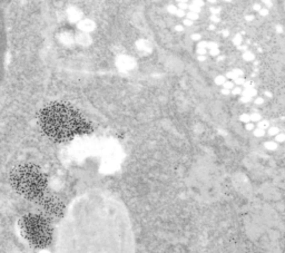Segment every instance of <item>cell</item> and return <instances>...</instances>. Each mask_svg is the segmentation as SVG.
<instances>
[{"instance_id": "6da1fadb", "label": "cell", "mask_w": 285, "mask_h": 253, "mask_svg": "<svg viewBox=\"0 0 285 253\" xmlns=\"http://www.w3.org/2000/svg\"><path fill=\"white\" fill-rule=\"evenodd\" d=\"M39 124L47 136L57 142L69 141L88 131V124L71 106L54 103L42 108Z\"/></svg>"}, {"instance_id": "7a4b0ae2", "label": "cell", "mask_w": 285, "mask_h": 253, "mask_svg": "<svg viewBox=\"0 0 285 253\" xmlns=\"http://www.w3.org/2000/svg\"><path fill=\"white\" fill-rule=\"evenodd\" d=\"M12 186L20 195L28 200H40L47 190L46 175L32 164L17 166L10 176Z\"/></svg>"}, {"instance_id": "3957f363", "label": "cell", "mask_w": 285, "mask_h": 253, "mask_svg": "<svg viewBox=\"0 0 285 253\" xmlns=\"http://www.w3.org/2000/svg\"><path fill=\"white\" fill-rule=\"evenodd\" d=\"M20 233L31 247L42 249L51 242V227L49 222L39 214H27L19 223Z\"/></svg>"}, {"instance_id": "277c9868", "label": "cell", "mask_w": 285, "mask_h": 253, "mask_svg": "<svg viewBox=\"0 0 285 253\" xmlns=\"http://www.w3.org/2000/svg\"><path fill=\"white\" fill-rule=\"evenodd\" d=\"M204 1H199V0H194L192 2H189L188 5V11L191 12H195V14H201L202 7L204 6Z\"/></svg>"}, {"instance_id": "5b68a950", "label": "cell", "mask_w": 285, "mask_h": 253, "mask_svg": "<svg viewBox=\"0 0 285 253\" xmlns=\"http://www.w3.org/2000/svg\"><path fill=\"white\" fill-rule=\"evenodd\" d=\"M136 46H137V48H138V50H140V51L147 52L151 50V43H149L148 40H146V39H139V40H137Z\"/></svg>"}, {"instance_id": "8992f818", "label": "cell", "mask_w": 285, "mask_h": 253, "mask_svg": "<svg viewBox=\"0 0 285 253\" xmlns=\"http://www.w3.org/2000/svg\"><path fill=\"white\" fill-rule=\"evenodd\" d=\"M263 147L268 152H275L277 149H279V144H277L275 141L268 140V141H266V142H264Z\"/></svg>"}, {"instance_id": "52a82bcc", "label": "cell", "mask_w": 285, "mask_h": 253, "mask_svg": "<svg viewBox=\"0 0 285 253\" xmlns=\"http://www.w3.org/2000/svg\"><path fill=\"white\" fill-rule=\"evenodd\" d=\"M243 40H244L243 35H242L241 32H236L235 35L233 36L232 43H233V45H234V46L239 47V46H241V45L243 44Z\"/></svg>"}, {"instance_id": "ba28073f", "label": "cell", "mask_w": 285, "mask_h": 253, "mask_svg": "<svg viewBox=\"0 0 285 253\" xmlns=\"http://www.w3.org/2000/svg\"><path fill=\"white\" fill-rule=\"evenodd\" d=\"M242 57H243V59H244L245 61H247V63L255 60V55H254V52L251 51L250 49L243 52V54H242Z\"/></svg>"}, {"instance_id": "9c48e42d", "label": "cell", "mask_w": 285, "mask_h": 253, "mask_svg": "<svg viewBox=\"0 0 285 253\" xmlns=\"http://www.w3.org/2000/svg\"><path fill=\"white\" fill-rule=\"evenodd\" d=\"M256 127L261 128V129H263V131H267L268 128L271 127V123H270V120H267V119L263 118L262 120H259V122L256 124Z\"/></svg>"}, {"instance_id": "30bf717a", "label": "cell", "mask_w": 285, "mask_h": 253, "mask_svg": "<svg viewBox=\"0 0 285 253\" xmlns=\"http://www.w3.org/2000/svg\"><path fill=\"white\" fill-rule=\"evenodd\" d=\"M226 82H227V78L225 77V75H217V76H215V78H214V84L217 85V86H221V87H223V85Z\"/></svg>"}, {"instance_id": "8fae6325", "label": "cell", "mask_w": 285, "mask_h": 253, "mask_svg": "<svg viewBox=\"0 0 285 253\" xmlns=\"http://www.w3.org/2000/svg\"><path fill=\"white\" fill-rule=\"evenodd\" d=\"M250 116H251V122L254 123V124H257L259 120L263 119V116L259 112H252V113H250Z\"/></svg>"}, {"instance_id": "7c38bea8", "label": "cell", "mask_w": 285, "mask_h": 253, "mask_svg": "<svg viewBox=\"0 0 285 253\" xmlns=\"http://www.w3.org/2000/svg\"><path fill=\"white\" fill-rule=\"evenodd\" d=\"M281 132H282V131H281V129H279V128L277 127V126H271V127L268 128L267 131H266V134L270 135V136L275 137L277 134H279Z\"/></svg>"}, {"instance_id": "4fadbf2b", "label": "cell", "mask_w": 285, "mask_h": 253, "mask_svg": "<svg viewBox=\"0 0 285 253\" xmlns=\"http://www.w3.org/2000/svg\"><path fill=\"white\" fill-rule=\"evenodd\" d=\"M239 122L244 125V124H247V123L251 122V116H250V113H243L239 115Z\"/></svg>"}, {"instance_id": "5bb4252c", "label": "cell", "mask_w": 285, "mask_h": 253, "mask_svg": "<svg viewBox=\"0 0 285 253\" xmlns=\"http://www.w3.org/2000/svg\"><path fill=\"white\" fill-rule=\"evenodd\" d=\"M252 133H253L254 137H256V138H263L266 135V131H263V129H261L259 127H256Z\"/></svg>"}, {"instance_id": "9a60e30c", "label": "cell", "mask_w": 285, "mask_h": 253, "mask_svg": "<svg viewBox=\"0 0 285 253\" xmlns=\"http://www.w3.org/2000/svg\"><path fill=\"white\" fill-rule=\"evenodd\" d=\"M243 92H244L243 87H239V86H235V87H234L232 90H231V95H233V96H242V94H243Z\"/></svg>"}, {"instance_id": "2e32d148", "label": "cell", "mask_w": 285, "mask_h": 253, "mask_svg": "<svg viewBox=\"0 0 285 253\" xmlns=\"http://www.w3.org/2000/svg\"><path fill=\"white\" fill-rule=\"evenodd\" d=\"M188 5L189 2H187V1H177L176 2L177 8L180 10H184V11H188Z\"/></svg>"}, {"instance_id": "e0dca14e", "label": "cell", "mask_w": 285, "mask_h": 253, "mask_svg": "<svg viewBox=\"0 0 285 253\" xmlns=\"http://www.w3.org/2000/svg\"><path fill=\"white\" fill-rule=\"evenodd\" d=\"M177 6L176 5H174V3H171V5H168V6L166 7V11L168 12L169 15H176V12H177Z\"/></svg>"}, {"instance_id": "ac0fdd59", "label": "cell", "mask_w": 285, "mask_h": 253, "mask_svg": "<svg viewBox=\"0 0 285 253\" xmlns=\"http://www.w3.org/2000/svg\"><path fill=\"white\" fill-rule=\"evenodd\" d=\"M187 19H189V20H192L193 22L194 21H197L198 19H199V15L198 14H195V12H191V11H187L186 12V17Z\"/></svg>"}, {"instance_id": "d6986e66", "label": "cell", "mask_w": 285, "mask_h": 253, "mask_svg": "<svg viewBox=\"0 0 285 253\" xmlns=\"http://www.w3.org/2000/svg\"><path fill=\"white\" fill-rule=\"evenodd\" d=\"M232 71H233V74L235 75V77H245V71L242 68H239V67H235V68H233L232 69Z\"/></svg>"}, {"instance_id": "ffe728a7", "label": "cell", "mask_w": 285, "mask_h": 253, "mask_svg": "<svg viewBox=\"0 0 285 253\" xmlns=\"http://www.w3.org/2000/svg\"><path fill=\"white\" fill-rule=\"evenodd\" d=\"M234 84H235V86H239V87H243L245 84V82H246V78L245 77H236L234 80Z\"/></svg>"}, {"instance_id": "44dd1931", "label": "cell", "mask_w": 285, "mask_h": 253, "mask_svg": "<svg viewBox=\"0 0 285 253\" xmlns=\"http://www.w3.org/2000/svg\"><path fill=\"white\" fill-rule=\"evenodd\" d=\"M191 39L193 41H196V43H199L201 40H203V35L201 32H193L191 35Z\"/></svg>"}, {"instance_id": "7402d4cb", "label": "cell", "mask_w": 285, "mask_h": 253, "mask_svg": "<svg viewBox=\"0 0 285 253\" xmlns=\"http://www.w3.org/2000/svg\"><path fill=\"white\" fill-rule=\"evenodd\" d=\"M274 141L277 143V144H282V143L285 142V133L281 132L279 134H277L276 136L274 137Z\"/></svg>"}, {"instance_id": "603a6c76", "label": "cell", "mask_w": 285, "mask_h": 253, "mask_svg": "<svg viewBox=\"0 0 285 253\" xmlns=\"http://www.w3.org/2000/svg\"><path fill=\"white\" fill-rule=\"evenodd\" d=\"M207 54H208L211 57H213V58H216V57H218V56L221 55V49H219V48H215V49L207 50Z\"/></svg>"}, {"instance_id": "cb8c5ba5", "label": "cell", "mask_w": 285, "mask_h": 253, "mask_svg": "<svg viewBox=\"0 0 285 253\" xmlns=\"http://www.w3.org/2000/svg\"><path fill=\"white\" fill-rule=\"evenodd\" d=\"M253 103L256 105V106H262V105L265 103V98L263 96H259V95H257V96L253 99Z\"/></svg>"}, {"instance_id": "d4e9b609", "label": "cell", "mask_w": 285, "mask_h": 253, "mask_svg": "<svg viewBox=\"0 0 285 253\" xmlns=\"http://www.w3.org/2000/svg\"><path fill=\"white\" fill-rule=\"evenodd\" d=\"M239 100H241L242 103H251L252 100H253V98H252V97H250L248 95H246V94L243 92L242 96H239Z\"/></svg>"}, {"instance_id": "484cf974", "label": "cell", "mask_w": 285, "mask_h": 253, "mask_svg": "<svg viewBox=\"0 0 285 253\" xmlns=\"http://www.w3.org/2000/svg\"><path fill=\"white\" fill-rule=\"evenodd\" d=\"M255 128H256V124H254V123H252V122L247 123V124H244V129H245V131L253 132Z\"/></svg>"}, {"instance_id": "4316f807", "label": "cell", "mask_w": 285, "mask_h": 253, "mask_svg": "<svg viewBox=\"0 0 285 253\" xmlns=\"http://www.w3.org/2000/svg\"><path fill=\"white\" fill-rule=\"evenodd\" d=\"M234 87H235V84H234V82H233V80H227V82L225 83L224 85H223V87H222V88H225V89L232 90Z\"/></svg>"}, {"instance_id": "83f0119b", "label": "cell", "mask_w": 285, "mask_h": 253, "mask_svg": "<svg viewBox=\"0 0 285 253\" xmlns=\"http://www.w3.org/2000/svg\"><path fill=\"white\" fill-rule=\"evenodd\" d=\"M215 48H218V43L214 40H208V44H207V50L211 49H215Z\"/></svg>"}, {"instance_id": "f1b7e54d", "label": "cell", "mask_w": 285, "mask_h": 253, "mask_svg": "<svg viewBox=\"0 0 285 253\" xmlns=\"http://www.w3.org/2000/svg\"><path fill=\"white\" fill-rule=\"evenodd\" d=\"M193 21L192 20H189V19H187V18H184L183 20H182V25H183L185 28H189V27H192L193 26Z\"/></svg>"}, {"instance_id": "f546056e", "label": "cell", "mask_w": 285, "mask_h": 253, "mask_svg": "<svg viewBox=\"0 0 285 253\" xmlns=\"http://www.w3.org/2000/svg\"><path fill=\"white\" fill-rule=\"evenodd\" d=\"M196 54L198 55H207V49L206 48H203V47H198L196 46Z\"/></svg>"}, {"instance_id": "4dcf8cb0", "label": "cell", "mask_w": 285, "mask_h": 253, "mask_svg": "<svg viewBox=\"0 0 285 253\" xmlns=\"http://www.w3.org/2000/svg\"><path fill=\"white\" fill-rule=\"evenodd\" d=\"M259 16H262V17H267L268 16V14H270V9H267V8H265V7H263L261 10H259Z\"/></svg>"}, {"instance_id": "1f68e13d", "label": "cell", "mask_w": 285, "mask_h": 253, "mask_svg": "<svg viewBox=\"0 0 285 253\" xmlns=\"http://www.w3.org/2000/svg\"><path fill=\"white\" fill-rule=\"evenodd\" d=\"M174 30L177 32H183V31H185V27H184L182 23H177V25H175L174 26Z\"/></svg>"}, {"instance_id": "d6a6232c", "label": "cell", "mask_w": 285, "mask_h": 253, "mask_svg": "<svg viewBox=\"0 0 285 253\" xmlns=\"http://www.w3.org/2000/svg\"><path fill=\"white\" fill-rule=\"evenodd\" d=\"M186 12L187 11H184V10H180V9H177V12H176V17L177 18H182V19H184V18L186 17Z\"/></svg>"}, {"instance_id": "836d02e7", "label": "cell", "mask_w": 285, "mask_h": 253, "mask_svg": "<svg viewBox=\"0 0 285 253\" xmlns=\"http://www.w3.org/2000/svg\"><path fill=\"white\" fill-rule=\"evenodd\" d=\"M254 19H255V16H254L253 14H247V15H245V21H247V22H252V21H254Z\"/></svg>"}, {"instance_id": "e575fe53", "label": "cell", "mask_w": 285, "mask_h": 253, "mask_svg": "<svg viewBox=\"0 0 285 253\" xmlns=\"http://www.w3.org/2000/svg\"><path fill=\"white\" fill-rule=\"evenodd\" d=\"M252 8H253L254 11L259 12V10L263 8V5H261V3H254L253 6H252Z\"/></svg>"}, {"instance_id": "d590c367", "label": "cell", "mask_w": 285, "mask_h": 253, "mask_svg": "<svg viewBox=\"0 0 285 253\" xmlns=\"http://www.w3.org/2000/svg\"><path fill=\"white\" fill-rule=\"evenodd\" d=\"M210 20L212 21V23H214V25H216V23L219 21V18H218L217 15H212L210 17Z\"/></svg>"}, {"instance_id": "8d00e7d4", "label": "cell", "mask_w": 285, "mask_h": 253, "mask_svg": "<svg viewBox=\"0 0 285 253\" xmlns=\"http://www.w3.org/2000/svg\"><path fill=\"white\" fill-rule=\"evenodd\" d=\"M236 48H237V49H239V51H242V52H244V51H246V50H248L247 45H244V44H242L241 46L236 47Z\"/></svg>"}, {"instance_id": "74e56055", "label": "cell", "mask_w": 285, "mask_h": 253, "mask_svg": "<svg viewBox=\"0 0 285 253\" xmlns=\"http://www.w3.org/2000/svg\"><path fill=\"white\" fill-rule=\"evenodd\" d=\"M197 60L199 63H204V61L207 60V56L206 55H198L197 56Z\"/></svg>"}, {"instance_id": "f35d334b", "label": "cell", "mask_w": 285, "mask_h": 253, "mask_svg": "<svg viewBox=\"0 0 285 253\" xmlns=\"http://www.w3.org/2000/svg\"><path fill=\"white\" fill-rule=\"evenodd\" d=\"M275 31L279 32V34L283 32V26H282V25H279V23H277L276 26H275Z\"/></svg>"}, {"instance_id": "ab89813d", "label": "cell", "mask_w": 285, "mask_h": 253, "mask_svg": "<svg viewBox=\"0 0 285 253\" xmlns=\"http://www.w3.org/2000/svg\"><path fill=\"white\" fill-rule=\"evenodd\" d=\"M230 34H231V32L228 31V30H222V31H221V35L223 36L224 38L230 37Z\"/></svg>"}, {"instance_id": "60d3db41", "label": "cell", "mask_w": 285, "mask_h": 253, "mask_svg": "<svg viewBox=\"0 0 285 253\" xmlns=\"http://www.w3.org/2000/svg\"><path fill=\"white\" fill-rule=\"evenodd\" d=\"M221 94H223V95L227 96V95H231V90L225 89V88H221Z\"/></svg>"}, {"instance_id": "b9f144b4", "label": "cell", "mask_w": 285, "mask_h": 253, "mask_svg": "<svg viewBox=\"0 0 285 253\" xmlns=\"http://www.w3.org/2000/svg\"><path fill=\"white\" fill-rule=\"evenodd\" d=\"M263 5H265V6H263V7H265V8H270V7H272L273 6V3H272V1H263Z\"/></svg>"}, {"instance_id": "7bdbcfd3", "label": "cell", "mask_w": 285, "mask_h": 253, "mask_svg": "<svg viewBox=\"0 0 285 253\" xmlns=\"http://www.w3.org/2000/svg\"><path fill=\"white\" fill-rule=\"evenodd\" d=\"M208 30H211V31L216 30V25H214V23H210V25H208Z\"/></svg>"}, {"instance_id": "ee69618b", "label": "cell", "mask_w": 285, "mask_h": 253, "mask_svg": "<svg viewBox=\"0 0 285 253\" xmlns=\"http://www.w3.org/2000/svg\"><path fill=\"white\" fill-rule=\"evenodd\" d=\"M216 60H217L218 63H221V61H224L225 60V56L224 55H219L218 57H216Z\"/></svg>"}, {"instance_id": "f6af8a7d", "label": "cell", "mask_w": 285, "mask_h": 253, "mask_svg": "<svg viewBox=\"0 0 285 253\" xmlns=\"http://www.w3.org/2000/svg\"><path fill=\"white\" fill-rule=\"evenodd\" d=\"M264 96H265V97H267V98H271V97H272V94H271L270 92H265ZM265 97H264V98H265Z\"/></svg>"}]
</instances>
